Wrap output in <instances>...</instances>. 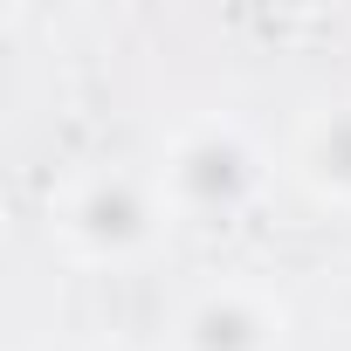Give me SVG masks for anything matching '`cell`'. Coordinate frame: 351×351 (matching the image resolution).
Segmentation results:
<instances>
[{
    "label": "cell",
    "mask_w": 351,
    "mask_h": 351,
    "mask_svg": "<svg viewBox=\"0 0 351 351\" xmlns=\"http://www.w3.org/2000/svg\"><path fill=\"white\" fill-rule=\"evenodd\" d=\"M289 172L317 207L351 214V97H330V104L303 110V124L289 138Z\"/></svg>",
    "instance_id": "4"
},
{
    "label": "cell",
    "mask_w": 351,
    "mask_h": 351,
    "mask_svg": "<svg viewBox=\"0 0 351 351\" xmlns=\"http://www.w3.org/2000/svg\"><path fill=\"white\" fill-rule=\"evenodd\" d=\"M69 351H124V344H69Z\"/></svg>",
    "instance_id": "5"
},
{
    "label": "cell",
    "mask_w": 351,
    "mask_h": 351,
    "mask_svg": "<svg viewBox=\"0 0 351 351\" xmlns=\"http://www.w3.org/2000/svg\"><path fill=\"white\" fill-rule=\"evenodd\" d=\"M269 186V152L255 145L248 124L234 117H193L165 138L158 158V193L172 207V221H200V228H228L241 221Z\"/></svg>",
    "instance_id": "1"
},
{
    "label": "cell",
    "mask_w": 351,
    "mask_h": 351,
    "mask_svg": "<svg viewBox=\"0 0 351 351\" xmlns=\"http://www.w3.org/2000/svg\"><path fill=\"white\" fill-rule=\"evenodd\" d=\"M282 330L289 310L276 303V289L228 276L186 296V310L172 317V351H282Z\"/></svg>",
    "instance_id": "3"
},
{
    "label": "cell",
    "mask_w": 351,
    "mask_h": 351,
    "mask_svg": "<svg viewBox=\"0 0 351 351\" xmlns=\"http://www.w3.org/2000/svg\"><path fill=\"white\" fill-rule=\"evenodd\" d=\"M165 221H172V207L158 193V172H131V165L83 172V180L62 186L56 207H49V228H56L62 255L90 262V269H124V262L152 255Z\"/></svg>",
    "instance_id": "2"
}]
</instances>
